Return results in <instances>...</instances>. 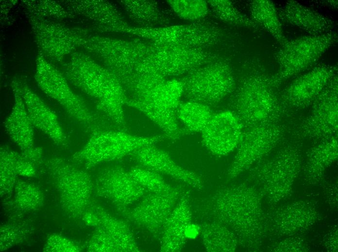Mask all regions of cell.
<instances>
[{
    "instance_id": "15",
    "label": "cell",
    "mask_w": 338,
    "mask_h": 252,
    "mask_svg": "<svg viewBox=\"0 0 338 252\" xmlns=\"http://www.w3.org/2000/svg\"><path fill=\"white\" fill-rule=\"evenodd\" d=\"M138 34L152 42L204 49L220 44L224 38L218 27L200 23L141 28Z\"/></svg>"
},
{
    "instance_id": "37",
    "label": "cell",
    "mask_w": 338,
    "mask_h": 252,
    "mask_svg": "<svg viewBox=\"0 0 338 252\" xmlns=\"http://www.w3.org/2000/svg\"><path fill=\"white\" fill-rule=\"evenodd\" d=\"M81 248L72 240L58 234H53L44 246L45 252H78Z\"/></svg>"
},
{
    "instance_id": "27",
    "label": "cell",
    "mask_w": 338,
    "mask_h": 252,
    "mask_svg": "<svg viewBox=\"0 0 338 252\" xmlns=\"http://www.w3.org/2000/svg\"><path fill=\"white\" fill-rule=\"evenodd\" d=\"M130 18L144 27H154L169 22V18L157 2L124 0L121 2Z\"/></svg>"
},
{
    "instance_id": "36",
    "label": "cell",
    "mask_w": 338,
    "mask_h": 252,
    "mask_svg": "<svg viewBox=\"0 0 338 252\" xmlns=\"http://www.w3.org/2000/svg\"><path fill=\"white\" fill-rule=\"evenodd\" d=\"M26 230L18 225H4L0 229V250L3 251L22 241Z\"/></svg>"
},
{
    "instance_id": "18",
    "label": "cell",
    "mask_w": 338,
    "mask_h": 252,
    "mask_svg": "<svg viewBox=\"0 0 338 252\" xmlns=\"http://www.w3.org/2000/svg\"><path fill=\"white\" fill-rule=\"evenodd\" d=\"M202 142L213 154L224 156L237 146L243 128L237 116L230 110L213 114L202 131Z\"/></svg>"
},
{
    "instance_id": "6",
    "label": "cell",
    "mask_w": 338,
    "mask_h": 252,
    "mask_svg": "<svg viewBox=\"0 0 338 252\" xmlns=\"http://www.w3.org/2000/svg\"><path fill=\"white\" fill-rule=\"evenodd\" d=\"M166 138L164 135L140 136L118 129L99 131L91 134L86 144L73 158L89 169L131 155L143 147L155 145Z\"/></svg>"
},
{
    "instance_id": "13",
    "label": "cell",
    "mask_w": 338,
    "mask_h": 252,
    "mask_svg": "<svg viewBox=\"0 0 338 252\" xmlns=\"http://www.w3.org/2000/svg\"><path fill=\"white\" fill-rule=\"evenodd\" d=\"M337 74V65L322 63L295 78L279 91V99L285 115L310 107Z\"/></svg>"
},
{
    "instance_id": "24",
    "label": "cell",
    "mask_w": 338,
    "mask_h": 252,
    "mask_svg": "<svg viewBox=\"0 0 338 252\" xmlns=\"http://www.w3.org/2000/svg\"><path fill=\"white\" fill-rule=\"evenodd\" d=\"M99 218L96 228L109 242L115 252L140 251L133 233L127 224L116 218L99 206L92 207Z\"/></svg>"
},
{
    "instance_id": "35",
    "label": "cell",
    "mask_w": 338,
    "mask_h": 252,
    "mask_svg": "<svg viewBox=\"0 0 338 252\" xmlns=\"http://www.w3.org/2000/svg\"><path fill=\"white\" fill-rule=\"evenodd\" d=\"M167 3L180 17L188 20H197L207 16L208 4L203 0H170Z\"/></svg>"
},
{
    "instance_id": "4",
    "label": "cell",
    "mask_w": 338,
    "mask_h": 252,
    "mask_svg": "<svg viewBox=\"0 0 338 252\" xmlns=\"http://www.w3.org/2000/svg\"><path fill=\"white\" fill-rule=\"evenodd\" d=\"M34 78L39 88L61 105L86 131L91 134L99 131L112 129L107 123L109 121L92 112L72 90L61 72L40 52L36 59Z\"/></svg>"
},
{
    "instance_id": "20",
    "label": "cell",
    "mask_w": 338,
    "mask_h": 252,
    "mask_svg": "<svg viewBox=\"0 0 338 252\" xmlns=\"http://www.w3.org/2000/svg\"><path fill=\"white\" fill-rule=\"evenodd\" d=\"M131 156L139 166L168 175L198 190L203 188L199 175L178 165L168 152L155 145L143 147Z\"/></svg>"
},
{
    "instance_id": "10",
    "label": "cell",
    "mask_w": 338,
    "mask_h": 252,
    "mask_svg": "<svg viewBox=\"0 0 338 252\" xmlns=\"http://www.w3.org/2000/svg\"><path fill=\"white\" fill-rule=\"evenodd\" d=\"M220 58L219 54L206 49L146 42L147 62L166 77L185 76Z\"/></svg>"
},
{
    "instance_id": "33",
    "label": "cell",
    "mask_w": 338,
    "mask_h": 252,
    "mask_svg": "<svg viewBox=\"0 0 338 252\" xmlns=\"http://www.w3.org/2000/svg\"><path fill=\"white\" fill-rule=\"evenodd\" d=\"M29 16L52 20L73 17L75 16L59 3L52 0H24Z\"/></svg>"
},
{
    "instance_id": "5",
    "label": "cell",
    "mask_w": 338,
    "mask_h": 252,
    "mask_svg": "<svg viewBox=\"0 0 338 252\" xmlns=\"http://www.w3.org/2000/svg\"><path fill=\"white\" fill-rule=\"evenodd\" d=\"M183 96L180 79H167L154 85L135 99L127 98L125 105L144 114L157 125L166 138L177 140L183 136L177 111Z\"/></svg>"
},
{
    "instance_id": "12",
    "label": "cell",
    "mask_w": 338,
    "mask_h": 252,
    "mask_svg": "<svg viewBox=\"0 0 338 252\" xmlns=\"http://www.w3.org/2000/svg\"><path fill=\"white\" fill-rule=\"evenodd\" d=\"M338 74L328 82L311 105L310 111L295 134L322 141L337 135L338 129Z\"/></svg>"
},
{
    "instance_id": "3",
    "label": "cell",
    "mask_w": 338,
    "mask_h": 252,
    "mask_svg": "<svg viewBox=\"0 0 338 252\" xmlns=\"http://www.w3.org/2000/svg\"><path fill=\"white\" fill-rule=\"evenodd\" d=\"M256 200L248 188H221L203 201L201 211L207 221L231 227L240 239L252 244L258 228Z\"/></svg>"
},
{
    "instance_id": "32",
    "label": "cell",
    "mask_w": 338,
    "mask_h": 252,
    "mask_svg": "<svg viewBox=\"0 0 338 252\" xmlns=\"http://www.w3.org/2000/svg\"><path fill=\"white\" fill-rule=\"evenodd\" d=\"M207 2L214 14L222 21L233 25L259 29V26L240 13L231 1L211 0Z\"/></svg>"
},
{
    "instance_id": "19",
    "label": "cell",
    "mask_w": 338,
    "mask_h": 252,
    "mask_svg": "<svg viewBox=\"0 0 338 252\" xmlns=\"http://www.w3.org/2000/svg\"><path fill=\"white\" fill-rule=\"evenodd\" d=\"M14 90L17 91L24 102L29 118L34 126L46 134L57 145L67 143V137L58 118L42 100L19 79L11 83Z\"/></svg>"
},
{
    "instance_id": "2",
    "label": "cell",
    "mask_w": 338,
    "mask_h": 252,
    "mask_svg": "<svg viewBox=\"0 0 338 252\" xmlns=\"http://www.w3.org/2000/svg\"><path fill=\"white\" fill-rule=\"evenodd\" d=\"M68 82L94 99L97 109L119 130L126 131L124 106L127 96L117 77L88 54L74 51L61 62Z\"/></svg>"
},
{
    "instance_id": "8",
    "label": "cell",
    "mask_w": 338,
    "mask_h": 252,
    "mask_svg": "<svg viewBox=\"0 0 338 252\" xmlns=\"http://www.w3.org/2000/svg\"><path fill=\"white\" fill-rule=\"evenodd\" d=\"M337 40L338 34L334 31L288 40L274 55L278 64L273 75L275 84L279 87L285 80L315 65Z\"/></svg>"
},
{
    "instance_id": "26",
    "label": "cell",
    "mask_w": 338,
    "mask_h": 252,
    "mask_svg": "<svg viewBox=\"0 0 338 252\" xmlns=\"http://www.w3.org/2000/svg\"><path fill=\"white\" fill-rule=\"evenodd\" d=\"M252 19L261 26L284 46L288 40L284 35L278 11L271 0H255L250 3Z\"/></svg>"
},
{
    "instance_id": "11",
    "label": "cell",
    "mask_w": 338,
    "mask_h": 252,
    "mask_svg": "<svg viewBox=\"0 0 338 252\" xmlns=\"http://www.w3.org/2000/svg\"><path fill=\"white\" fill-rule=\"evenodd\" d=\"M29 22L40 52L48 61L62 62L81 47L89 35L85 29L50 19L29 16Z\"/></svg>"
},
{
    "instance_id": "7",
    "label": "cell",
    "mask_w": 338,
    "mask_h": 252,
    "mask_svg": "<svg viewBox=\"0 0 338 252\" xmlns=\"http://www.w3.org/2000/svg\"><path fill=\"white\" fill-rule=\"evenodd\" d=\"M180 80L188 101L208 106L230 95L237 82L229 62L221 58L196 68Z\"/></svg>"
},
{
    "instance_id": "23",
    "label": "cell",
    "mask_w": 338,
    "mask_h": 252,
    "mask_svg": "<svg viewBox=\"0 0 338 252\" xmlns=\"http://www.w3.org/2000/svg\"><path fill=\"white\" fill-rule=\"evenodd\" d=\"M278 11L281 21L309 33L320 35L333 31L334 22L328 17L297 1L290 0Z\"/></svg>"
},
{
    "instance_id": "16",
    "label": "cell",
    "mask_w": 338,
    "mask_h": 252,
    "mask_svg": "<svg viewBox=\"0 0 338 252\" xmlns=\"http://www.w3.org/2000/svg\"><path fill=\"white\" fill-rule=\"evenodd\" d=\"M94 188L99 196L108 200L118 211L124 213L148 192L128 171L119 166L108 167L100 172Z\"/></svg>"
},
{
    "instance_id": "9",
    "label": "cell",
    "mask_w": 338,
    "mask_h": 252,
    "mask_svg": "<svg viewBox=\"0 0 338 252\" xmlns=\"http://www.w3.org/2000/svg\"><path fill=\"white\" fill-rule=\"evenodd\" d=\"M45 166L59 193L62 208L73 217H82L90 204L94 188L89 174L60 158L48 160Z\"/></svg>"
},
{
    "instance_id": "21",
    "label": "cell",
    "mask_w": 338,
    "mask_h": 252,
    "mask_svg": "<svg viewBox=\"0 0 338 252\" xmlns=\"http://www.w3.org/2000/svg\"><path fill=\"white\" fill-rule=\"evenodd\" d=\"M192 215L188 196L185 193L163 226L159 236L161 252H177L182 250L191 225Z\"/></svg>"
},
{
    "instance_id": "28",
    "label": "cell",
    "mask_w": 338,
    "mask_h": 252,
    "mask_svg": "<svg viewBox=\"0 0 338 252\" xmlns=\"http://www.w3.org/2000/svg\"><path fill=\"white\" fill-rule=\"evenodd\" d=\"M199 230L202 243L207 252L233 251L237 240L226 226L215 221H207L200 225Z\"/></svg>"
},
{
    "instance_id": "31",
    "label": "cell",
    "mask_w": 338,
    "mask_h": 252,
    "mask_svg": "<svg viewBox=\"0 0 338 252\" xmlns=\"http://www.w3.org/2000/svg\"><path fill=\"white\" fill-rule=\"evenodd\" d=\"M128 172L150 193L167 194L179 189L166 183L160 173L151 170L137 166L131 168Z\"/></svg>"
},
{
    "instance_id": "1",
    "label": "cell",
    "mask_w": 338,
    "mask_h": 252,
    "mask_svg": "<svg viewBox=\"0 0 338 252\" xmlns=\"http://www.w3.org/2000/svg\"><path fill=\"white\" fill-rule=\"evenodd\" d=\"M240 68L239 78L229 97V110L243 129L280 123L286 115L279 99V87L275 84L273 75L254 57L243 61Z\"/></svg>"
},
{
    "instance_id": "17",
    "label": "cell",
    "mask_w": 338,
    "mask_h": 252,
    "mask_svg": "<svg viewBox=\"0 0 338 252\" xmlns=\"http://www.w3.org/2000/svg\"><path fill=\"white\" fill-rule=\"evenodd\" d=\"M184 192L179 189L167 194L150 193L135 208L124 214L128 220L159 237L165 221Z\"/></svg>"
},
{
    "instance_id": "34",
    "label": "cell",
    "mask_w": 338,
    "mask_h": 252,
    "mask_svg": "<svg viewBox=\"0 0 338 252\" xmlns=\"http://www.w3.org/2000/svg\"><path fill=\"white\" fill-rule=\"evenodd\" d=\"M43 198L41 191L35 185L23 181L15 185V201L22 209L34 210L41 206Z\"/></svg>"
},
{
    "instance_id": "14",
    "label": "cell",
    "mask_w": 338,
    "mask_h": 252,
    "mask_svg": "<svg viewBox=\"0 0 338 252\" xmlns=\"http://www.w3.org/2000/svg\"><path fill=\"white\" fill-rule=\"evenodd\" d=\"M287 126L280 122L243 129L237 154L228 170L231 178L238 175L274 147L285 137Z\"/></svg>"
},
{
    "instance_id": "22",
    "label": "cell",
    "mask_w": 338,
    "mask_h": 252,
    "mask_svg": "<svg viewBox=\"0 0 338 252\" xmlns=\"http://www.w3.org/2000/svg\"><path fill=\"white\" fill-rule=\"evenodd\" d=\"M64 7L74 16L78 15L90 20L95 29L113 32L125 24L120 12L111 3L103 0H66Z\"/></svg>"
},
{
    "instance_id": "25",
    "label": "cell",
    "mask_w": 338,
    "mask_h": 252,
    "mask_svg": "<svg viewBox=\"0 0 338 252\" xmlns=\"http://www.w3.org/2000/svg\"><path fill=\"white\" fill-rule=\"evenodd\" d=\"M14 102L11 113L4 122L6 133L22 151L34 146V126L24 102L18 93L13 90Z\"/></svg>"
},
{
    "instance_id": "29",
    "label": "cell",
    "mask_w": 338,
    "mask_h": 252,
    "mask_svg": "<svg viewBox=\"0 0 338 252\" xmlns=\"http://www.w3.org/2000/svg\"><path fill=\"white\" fill-rule=\"evenodd\" d=\"M213 115L209 106L188 100L181 103L177 111V119L185 126L187 135L202 132Z\"/></svg>"
},
{
    "instance_id": "30",
    "label": "cell",
    "mask_w": 338,
    "mask_h": 252,
    "mask_svg": "<svg viewBox=\"0 0 338 252\" xmlns=\"http://www.w3.org/2000/svg\"><path fill=\"white\" fill-rule=\"evenodd\" d=\"M337 135L321 141L310 155L306 170L309 174L319 175L337 155Z\"/></svg>"
}]
</instances>
